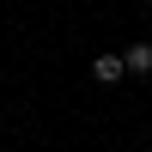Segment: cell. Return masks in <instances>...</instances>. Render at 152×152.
<instances>
[{
    "label": "cell",
    "mask_w": 152,
    "mask_h": 152,
    "mask_svg": "<svg viewBox=\"0 0 152 152\" xmlns=\"http://www.w3.org/2000/svg\"><path fill=\"white\" fill-rule=\"evenodd\" d=\"M122 61H128V73H152V43H134Z\"/></svg>",
    "instance_id": "cell-2"
},
{
    "label": "cell",
    "mask_w": 152,
    "mask_h": 152,
    "mask_svg": "<svg viewBox=\"0 0 152 152\" xmlns=\"http://www.w3.org/2000/svg\"><path fill=\"white\" fill-rule=\"evenodd\" d=\"M122 73H128V61H122V55H97V61H91V79H97V85H116Z\"/></svg>",
    "instance_id": "cell-1"
}]
</instances>
